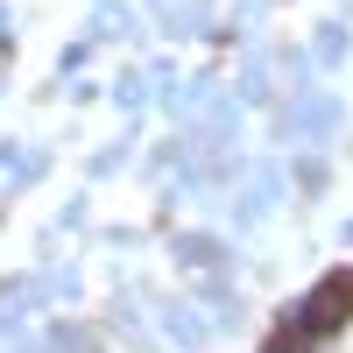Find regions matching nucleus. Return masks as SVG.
Instances as JSON below:
<instances>
[{"label": "nucleus", "mask_w": 353, "mask_h": 353, "mask_svg": "<svg viewBox=\"0 0 353 353\" xmlns=\"http://www.w3.org/2000/svg\"><path fill=\"white\" fill-rule=\"evenodd\" d=\"M346 311H353V269H339V276H325V283L311 290L304 332H332V325H346Z\"/></svg>", "instance_id": "f257e3e1"}]
</instances>
